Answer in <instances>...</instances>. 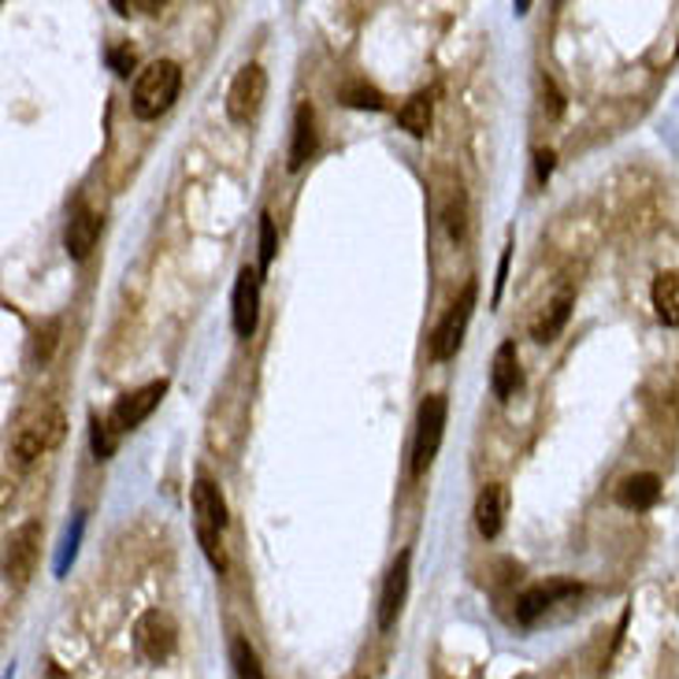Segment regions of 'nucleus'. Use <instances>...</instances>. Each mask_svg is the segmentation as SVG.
Returning a JSON list of instances; mask_svg holds the SVG:
<instances>
[{
    "mask_svg": "<svg viewBox=\"0 0 679 679\" xmlns=\"http://www.w3.org/2000/svg\"><path fill=\"white\" fill-rule=\"evenodd\" d=\"M67 434V416L60 405H38L33 412L19 420L16 434H11V453L19 464L41 461L45 453H52Z\"/></svg>",
    "mask_w": 679,
    "mask_h": 679,
    "instance_id": "1",
    "label": "nucleus"
},
{
    "mask_svg": "<svg viewBox=\"0 0 679 679\" xmlns=\"http://www.w3.org/2000/svg\"><path fill=\"white\" fill-rule=\"evenodd\" d=\"M194 528L197 542L205 550L208 564L223 572L227 568V557H223V528H227V501H223L219 486L211 483L208 475H197L194 483Z\"/></svg>",
    "mask_w": 679,
    "mask_h": 679,
    "instance_id": "2",
    "label": "nucleus"
},
{
    "mask_svg": "<svg viewBox=\"0 0 679 679\" xmlns=\"http://www.w3.org/2000/svg\"><path fill=\"white\" fill-rule=\"evenodd\" d=\"M178 89H183V67L175 60H152L134 82V116L138 119H160L167 108L178 100Z\"/></svg>",
    "mask_w": 679,
    "mask_h": 679,
    "instance_id": "3",
    "label": "nucleus"
},
{
    "mask_svg": "<svg viewBox=\"0 0 679 679\" xmlns=\"http://www.w3.org/2000/svg\"><path fill=\"white\" fill-rule=\"evenodd\" d=\"M445 416H450V401H445V394H427L420 401L416 434H412V475H423L434 464V456H439Z\"/></svg>",
    "mask_w": 679,
    "mask_h": 679,
    "instance_id": "4",
    "label": "nucleus"
},
{
    "mask_svg": "<svg viewBox=\"0 0 679 679\" xmlns=\"http://www.w3.org/2000/svg\"><path fill=\"white\" fill-rule=\"evenodd\" d=\"M134 650L145 665H167L178 650V623L171 620V612L149 609L141 612L138 623H134Z\"/></svg>",
    "mask_w": 679,
    "mask_h": 679,
    "instance_id": "5",
    "label": "nucleus"
},
{
    "mask_svg": "<svg viewBox=\"0 0 679 679\" xmlns=\"http://www.w3.org/2000/svg\"><path fill=\"white\" fill-rule=\"evenodd\" d=\"M475 301H479V283H468L461 289V297H456L450 312L442 316V323L434 327V338H431L434 361H453L456 356V350H461V342H464L468 319H472V312H475Z\"/></svg>",
    "mask_w": 679,
    "mask_h": 679,
    "instance_id": "6",
    "label": "nucleus"
},
{
    "mask_svg": "<svg viewBox=\"0 0 679 679\" xmlns=\"http://www.w3.org/2000/svg\"><path fill=\"white\" fill-rule=\"evenodd\" d=\"M41 557V520L19 523L16 531L8 534V550H4V575L11 587H22L33 575Z\"/></svg>",
    "mask_w": 679,
    "mask_h": 679,
    "instance_id": "7",
    "label": "nucleus"
},
{
    "mask_svg": "<svg viewBox=\"0 0 679 679\" xmlns=\"http://www.w3.org/2000/svg\"><path fill=\"white\" fill-rule=\"evenodd\" d=\"M264 97H267V75H264V67H260V63L242 67V71L234 75L230 89H227V116H230V122L245 127V122H249L256 111H260Z\"/></svg>",
    "mask_w": 679,
    "mask_h": 679,
    "instance_id": "8",
    "label": "nucleus"
},
{
    "mask_svg": "<svg viewBox=\"0 0 679 679\" xmlns=\"http://www.w3.org/2000/svg\"><path fill=\"white\" fill-rule=\"evenodd\" d=\"M167 394V378H152V383H145L138 390H130V394H122L116 405H111L108 412V423H111V431L122 434V431H134L138 423H145L152 416V409L160 405V397Z\"/></svg>",
    "mask_w": 679,
    "mask_h": 679,
    "instance_id": "9",
    "label": "nucleus"
},
{
    "mask_svg": "<svg viewBox=\"0 0 679 679\" xmlns=\"http://www.w3.org/2000/svg\"><path fill=\"white\" fill-rule=\"evenodd\" d=\"M579 594H583V583H575V579H545V583H534L516 598V620L534 623L553 606H561V601L579 598Z\"/></svg>",
    "mask_w": 679,
    "mask_h": 679,
    "instance_id": "10",
    "label": "nucleus"
},
{
    "mask_svg": "<svg viewBox=\"0 0 679 679\" xmlns=\"http://www.w3.org/2000/svg\"><path fill=\"white\" fill-rule=\"evenodd\" d=\"M256 319H260V272L242 267L238 278H234V294H230L234 334H238V338H249L256 331Z\"/></svg>",
    "mask_w": 679,
    "mask_h": 679,
    "instance_id": "11",
    "label": "nucleus"
},
{
    "mask_svg": "<svg viewBox=\"0 0 679 679\" xmlns=\"http://www.w3.org/2000/svg\"><path fill=\"white\" fill-rule=\"evenodd\" d=\"M409 568H412V550H401L383 579V594H378V628L383 631L394 628L401 617V606H405V594H409Z\"/></svg>",
    "mask_w": 679,
    "mask_h": 679,
    "instance_id": "12",
    "label": "nucleus"
},
{
    "mask_svg": "<svg viewBox=\"0 0 679 679\" xmlns=\"http://www.w3.org/2000/svg\"><path fill=\"white\" fill-rule=\"evenodd\" d=\"M100 227H105V219H100L94 208H78L71 216V223H67V230H63L67 256H71V260H86V256L97 249Z\"/></svg>",
    "mask_w": 679,
    "mask_h": 679,
    "instance_id": "13",
    "label": "nucleus"
},
{
    "mask_svg": "<svg viewBox=\"0 0 679 679\" xmlns=\"http://www.w3.org/2000/svg\"><path fill=\"white\" fill-rule=\"evenodd\" d=\"M505 509H509V490L505 483H486L475 498V528L483 539H498L505 528Z\"/></svg>",
    "mask_w": 679,
    "mask_h": 679,
    "instance_id": "14",
    "label": "nucleus"
},
{
    "mask_svg": "<svg viewBox=\"0 0 679 679\" xmlns=\"http://www.w3.org/2000/svg\"><path fill=\"white\" fill-rule=\"evenodd\" d=\"M520 386H523L520 353H516V345H512V342H501L494 361H490V390H494L498 401H509Z\"/></svg>",
    "mask_w": 679,
    "mask_h": 679,
    "instance_id": "15",
    "label": "nucleus"
},
{
    "mask_svg": "<svg viewBox=\"0 0 679 679\" xmlns=\"http://www.w3.org/2000/svg\"><path fill=\"white\" fill-rule=\"evenodd\" d=\"M312 152H316V111L312 105H297L294 111V134H289V171H301Z\"/></svg>",
    "mask_w": 679,
    "mask_h": 679,
    "instance_id": "16",
    "label": "nucleus"
},
{
    "mask_svg": "<svg viewBox=\"0 0 679 679\" xmlns=\"http://www.w3.org/2000/svg\"><path fill=\"white\" fill-rule=\"evenodd\" d=\"M657 498H661V479L653 472H634L617 486V501L623 509H634V512L653 509Z\"/></svg>",
    "mask_w": 679,
    "mask_h": 679,
    "instance_id": "17",
    "label": "nucleus"
},
{
    "mask_svg": "<svg viewBox=\"0 0 679 679\" xmlns=\"http://www.w3.org/2000/svg\"><path fill=\"white\" fill-rule=\"evenodd\" d=\"M568 316H572V289H561L550 305L542 308V316L531 323V338L534 342H553L557 334L564 331Z\"/></svg>",
    "mask_w": 679,
    "mask_h": 679,
    "instance_id": "18",
    "label": "nucleus"
},
{
    "mask_svg": "<svg viewBox=\"0 0 679 679\" xmlns=\"http://www.w3.org/2000/svg\"><path fill=\"white\" fill-rule=\"evenodd\" d=\"M653 312L665 327H679V275L676 272H661L653 278Z\"/></svg>",
    "mask_w": 679,
    "mask_h": 679,
    "instance_id": "19",
    "label": "nucleus"
},
{
    "mask_svg": "<svg viewBox=\"0 0 679 679\" xmlns=\"http://www.w3.org/2000/svg\"><path fill=\"white\" fill-rule=\"evenodd\" d=\"M397 127L409 138H427L431 130V94H412L405 105L397 108Z\"/></svg>",
    "mask_w": 679,
    "mask_h": 679,
    "instance_id": "20",
    "label": "nucleus"
},
{
    "mask_svg": "<svg viewBox=\"0 0 679 679\" xmlns=\"http://www.w3.org/2000/svg\"><path fill=\"white\" fill-rule=\"evenodd\" d=\"M342 105H350L356 111H383L386 97L378 94L372 82H345L342 86Z\"/></svg>",
    "mask_w": 679,
    "mask_h": 679,
    "instance_id": "21",
    "label": "nucleus"
},
{
    "mask_svg": "<svg viewBox=\"0 0 679 679\" xmlns=\"http://www.w3.org/2000/svg\"><path fill=\"white\" fill-rule=\"evenodd\" d=\"M230 665H234V676L238 679H264L260 657H256V650L245 639L230 642Z\"/></svg>",
    "mask_w": 679,
    "mask_h": 679,
    "instance_id": "22",
    "label": "nucleus"
},
{
    "mask_svg": "<svg viewBox=\"0 0 679 679\" xmlns=\"http://www.w3.org/2000/svg\"><path fill=\"white\" fill-rule=\"evenodd\" d=\"M116 442H119V434L111 431V423L108 420H94V427H89V445H94L97 461H108V456L116 453Z\"/></svg>",
    "mask_w": 679,
    "mask_h": 679,
    "instance_id": "23",
    "label": "nucleus"
},
{
    "mask_svg": "<svg viewBox=\"0 0 679 679\" xmlns=\"http://www.w3.org/2000/svg\"><path fill=\"white\" fill-rule=\"evenodd\" d=\"M275 249H278V238H275V219L267 216H260V275L267 272V267H272V260H275Z\"/></svg>",
    "mask_w": 679,
    "mask_h": 679,
    "instance_id": "24",
    "label": "nucleus"
},
{
    "mask_svg": "<svg viewBox=\"0 0 679 679\" xmlns=\"http://www.w3.org/2000/svg\"><path fill=\"white\" fill-rule=\"evenodd\" d=\"M56 334H60V323H56V319L45 323V334L38 327V338H33V361H41V364L49 361L52 350H56Z\"/></svg>",
    "mask_w": 679,
    "mask_h": 679,
    "instance_id": "25",
    "label": "nucleus"
},
{
    "mask_svg": "<svg viewBox=\"0 0 679 679\" xmlns=\"http://www.w3.org/2000/svg\"><path fill=\"white\" fill-rule=\"evenodd\" d=\"M108 63H111V71H116L119 78H127L130 67H134V49H127V45H111V49H108Z\"/></svg>",
    "mask_w": 679,
    "mask_h": 679,
    "instance_id": "26",
    "label": "nucleus"
},
{
    "mask_svg": "<svg viewBox=\"0 0 679 679\" xmlns=\"http://www.w3.org/2000/svg\"><path fill=\"white\" fill-rule=\"evenodd\" d=\"M534 167H539V183H545V178H550V171H553V152H550V149H539V152H534Z\"/></svg>",
    "mask_w": 679,
    "mask_h": 679,
    "instance_id": "27",
    "label": "nucleus"
},
{
    "mask_svg": "<svg viewBox=\"0 0 679 679\" xmlns=\"http://www.w3.org/2000/svg\"><path fill=\"white\" fill-rule=\"evenodd\" d=\"M505 275H509V249L501 253V264H498V283H494V301L501 297V286H505Z\"/></svg>",
    "mask_w": 679,
    "mask_h": 679,
    "instance_id": "28",
    "label": "nucleus"
}]
</instances>
